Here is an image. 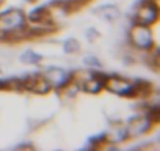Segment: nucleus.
Returning <instances> with one entry per match:
<instances>
[{"label": "nucleus", "instance_id": "obj_1", "mask_svg": "<svg viewBox=\"0 0 160 151\" xmlns=\"http://www.w3.org/2000/svg\"><path fill=\"white\" fill-rule=\"evenodd\" d=\"M27 16L21 8H11L0 13V41L28 39Z\"/></svg>", "mask_w": 160, "mask_h": 151}, {"label": "nucleus", "instance_id": "obj_2", "mask_svg": "<svg viewBox=\"0 0 160 151\" xmlns=\"http://www.w3.org/2000/svg\"><path fill=\"white\" fill-rule=\"evenodd\" d=\"M104 90H107L116 96H122V98H140L138 82L127 79V77H122V76H118V74L108 76L105 81Z\"/></svg>", "mask_w": 160, "mask_h": 151}, {"label": "nucleus", "instance_id": "obj_3", "mask_svg": "<svg viewBox=\"0 0 160 151\" xmlns=\"http://www.w3.org/2000/svg\"><path fill=\"white\" fill-rule=\"evenodd\" d=\"M129 41L133 49L141 50V52H151L155 47L152 30L151 27H144V25L133 24L129 32Z\"/></svg>", "mask_w": 160, "mask_h": 151}, {"label": "nucleus", "instance_id": "obj_4", "mask_svg": "<svg viewBox=\"0 0 160 151\" xmlns=\"http://www.w3.org/2000/svg\"><path fill=\"white\" fill-rule=\"evenodd\" d=\"M108 77V74L105 72H99V71H90L85 74L83 79L74 77V81L78 84L80 90H83L90 95H98L105 88V81Z\"/></svg>", "mask_w": 160, "mask_h": 151}, {"label": "nucleus", "instance_id": "obj_5", "mask_svg": "<svg viewBox=\"0 0 160 151\" xmlns=\"http://www.w3.org/2000/svg\"><path fill=\"white\" fill-rule=\"evenodd\" d=\"M157 21H158V3L152 2V0L141 2L133 16V24L152 27L154 24H157Z\"/></svg>", "mask_w": 160, "mask_h": 151}, {"label": "nucleus", "instance_id": "obj_6", "mask_svg": "<svg viewBox=\"0 0 160 151\" xmlns=\"http://www.w3.org/2000/svg\"><path fill=\"white\" fill-rule=\"evenodd\" d=\"M42 76L46 77V81L50 84L52 90H63L66 85H69L74 81V72L64 69V68H58V66H49Z\"/></svg>", "mask_w": 160, "mask_h": 151}, {"label": "nucleus", "instance_id": "obj_7", "mask_svg": "<svg viewBox=\"0 0 160 151\" xmlns=\"http://www.w3.org/2000/svg\"><path fill=\"white\" fill-rule=\"evenodd\" d=\"M152 126H154V123L143 112L140 115H133L132 118H129V121L126 124V129H127L129 138H138V137L146 135L148 132H151Z\"/></svg>", "mask_w": 160, "mask_h": 151}, {"label": "nucleus", "instance_id": "obj_8", "mask_svg": "<svg viewBox=\"0 0 160 151\" xmlns=\"http://www.w3.org/2000/svg\"><path fill=\"white\" fill-rule=\"evenodd\" d=\"M22 87L24 91H32L35 95H47L52 90L50 84L46 81L42 72H33L22 77Z\"/></svg>", "mask_w": 160, "mask_h": 151}, {"label": "nucleus", "instance_id": "obj_9", "mask_svg": "<svg viewBox=\"0 0 160 151\" xmlns=\"http://www.w3.org/2000/svg\"><path fill=\"white\" fill-rule=\"evenodd\" d=\"M25 16H27V22L38 24V22H44V21L52 19V10L49 5H39V7L32 8Z\"/></svg>", "mask_w": 160, "mask_h": 151}, {"label": "nucleus", "instance_id": "obj_10", "mask_svg": "<svg viewBox=\"0 0 160 151\" xmlns=\"http://www.w3.org/2000/svg\"><path fill=\"white\" fill-rule=\"evenodd\" d=\"M96 14L104 19L105 22H115L119 19L121 16V11L116 5H112V3H107V5H101L98 10H96Z\"/></svg>", "mask_w": 160, "mask_h": 151}, {"label": "nucleus", "instance_id": "obj_11", "mask_svg": "<svg viewBox=\"0 0 160 151\" xmlns=\"http://www.w3.org/2000/svg\"><path fill=\"white\" fill-rule=\"evenodd\" d=\"M107 135H108V142H113V143H116V145L121 143V142H126V140L129 138L127 129H126V126H122V124L115 126V128L112 129V134L107 132Z\"/></svg>", "mask_w": 160, "mask_h": 151}, {"label": "nucleus", "instance_id": "obj_12", "mask_svg": "<svg viewBox=\"0 0 160 151\" xmlns=\"http://www.w3.org/2000/svg\"><path fill=\"white\" fill-rule=\"evenodd\" d=\"M42 58L44 57L41 54H38V52H35L32 49H27V50H24L21 54V61L25 63V65H39L42 61Z\"/></svg>", "mask_w": 160, "mask_h": 151}, {"label": "nucleus", "instance_id": "obj_13", "mask_svg": "<svg viewBox=\"0 0 160 151\" xmlns=\"http://www.w3.org/2000/svg\"><path fill=\"white\" fill-rule=\"evenodd\" d=\"M63 52L68 54V55H72V54H78L80 52V43L75 39V38H68L63 41Z\"/></svg>", "mask_w": 160, "mask_h": 151}, {"label": "nucleus", "instance_id": "obj_14", "mask_svg": "<svg viewBox=\"0 0 160 151\" xmlns=\"http://www.w3.org/2000/svg\"><path fill=\"white\" fill-rule=\"evenodd\" d=\"M107 142H108L107 132H101V134L91 135V137L88 138V146H90V148H101V146H104Z\"/></svg>", "mask_w": 160, "mask_h": 151}, {"label": "nucleus", "instance_id": "obj_15", "mask_svg": "<svg viewBox=\"0 0 160 151\" xmlns=\"http://www.w3.org/2000/svg\"><path fill=\"white\" fill-rule=\"evenodd\" d=\"M144 113L149 117V120H151L154 124H158V121H160V107H158L157 102H155V104H149Z\"/></svg>", "mask_w": 160, "mask_h": 151}, {"label": "nucleus", "instance_id": "obj_16", "mask_svg": "<svg viewBox=\"0 0 160 151\" xmlns=\"http://www.w3.org/2000/svg\"><path fill=\"white\" fill-rule=\"evenodd\" d=\"M52 5H57V7H63L69 11L75 10L80 7V0H52Z\"/></svg>", "mask_w": 160, "mask_h": 151}, {"label": "nucleus", "instance_id": "obj_17", "mask_svg": "<svg viewBox=\"0 0 160 151\" xmlns=\"http://www.w3.org/2000/svg\"><path fill=\"white\" fill-rule=\"evenodd\" d=\"M83 63H85V66L87 68H93V69H98V68H101V60L98 58V57H94V55H87L85 58H83Z\"/></svg>", "mask_w": 160, "mask_h": 151}, {"label": "nucleus", "instance_id": "obj_18", "mask_svg": "<svg viewBox=\"0 0 160 151\" xmlns=\"http://www.w3.org/2000/svg\"><path fill=\"white\" fill-rule=\"evenodd\" d=\"M101 36V33L96 30V29H93V27H90L88 30H87V38H88V41L90 43H93V41H96V38H99Z\"/></svg>", "mask_w": 160, "mask_h": 151}, {"label": "nucleus", "instance_id": "obj_19", "mask_svg": "<svg viewBox=\"0 0 160 151\" xmlns=\"http://www.w3.org/2000/svg\"><path fill=\"white\" fill-rule=\"evenodd\" d=\"M22 148H33V146H32V145H24V143L18 145V149H22Z\"/></svg>", "mask_w": 160, "mask_h": 151}, {"label": "nucleus", "instance_id": "obj_20", "mask_svg": "<svg viewBox=\"0 0 160 151\" xmlns=\"http://www.w3.org/2000/svg\"><path fill=\"white\" fill-rule=\"evenodd\" d=\"M25 2H28V3H35V2H38V0H25Z\"/></svg>", "mask_w": 160, "mask_h": 151}, {"label": "nucleus", "instance_id": "obj_21", "mask_svg": "<svg viewBox=\"0 0 160 151\" xmlns=\"http://www.w3.org/2000/svg\"><path fill=\"white\" fill-rule=\"evenodd\" d=\"M2 3H3V0H0V7H2Z\"/></svg>", "mask_w": 160, "mask_h": 151}, {"label": "nucleus", "instance_id": "obj_22", "mask_svg": "<svg viewBox=\"0 0 160 151\" xmlns=\"http://www.w3.org/2000/svg\"><path fill=\"white\" fill-rule=\"evenodd\" d=\"M152 2H155V3H158V0H152Z\"/></svg>", "mask_w": 160, "mask_h": 151}, {"label": "nucleus", "instance_id": "obj_23", "mask_svg": "<svg viewBox=\"0 0 160 151\" xmlns=\"http://www.w3.org/2000/svg\"><path fill=\"white\" fill-rule=\"evenodd\" d=\"M0 71H2V69H0Z\"/></svg>", "mask_w": 160, "mask_h": 151}]
</instances>
